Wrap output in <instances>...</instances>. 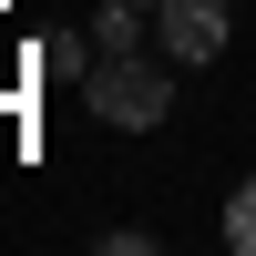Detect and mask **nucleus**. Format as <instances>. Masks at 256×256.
<instances>
[{
  "mask_svg": "<svg viewBox=\"0 0 256 256\" xmlns=\"http://www.w3.org/2000/svg\"><path fill=\"white\" fill-rule=\"evenodd\" d=\"M164 102H174V82H164L154 62H134V52H102V62H92V113H102V123L144 134V123H164Z\"/></svg>",
  "mask_w": 256,
  "mask_h": 256,
  "instance_id": "1",
  "label": "nucleus"
},
{
  "mask_svg": "<svg viewBox=\"0 0 256 256\" xmlns=\"http://www.w3.org/2000/svg\"><path fill=\"white\" fill-rule=\"evenodd\" d=\"M154 20H164L174 62H216L226 52V0H154Z\"/></svg>",
  "mask_w": 256,
  "mask_h": 256,
  "instance_id": "2",
  "label": "nucleus"
},
{
  "mask_svg": "<svg viewBox=\"0 0 256 256\" xmlns=\"http://www.w3.org/2000/svg\"><path fill=\"white\" fill-rule=\"evenodd\" d=\"M226 246L256 256V184H236V205H226Z\"/></svg>",
  "mask_w": 256,
  "mask_h": 256,
  "instance_id": "3",
  "label": "nucleus"
},
{
  "mask_svg": "<svg viewBox=\"0 0 256 256\" xmlns=\"http://www.w3.org/2000/svg\"><path fill=\"white\" fill-rule=\"evenodd\" d=\"M134 31H144V0H113L102 10V52H134Z\"/></svg>",
  "mask_w": 256,
  "mask_h": 256,
  "instance_id": "4",
  "label": "nucleus"
}]
</instances>
